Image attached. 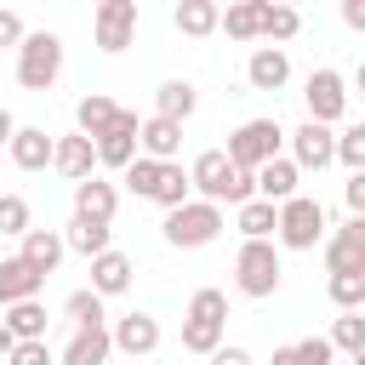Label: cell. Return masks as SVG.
Wrapping results in <instances>:
<instances>
[{"label": "cell", "instance_id": "11", "mask_svg": "<svg viewBox=\"0 0 365 365\" xmlns=\"http://www.w3.org/2000/svg\"><path fill=\"white\" fill-rule=\"evenodd\" d=\"M331 160H336V131L302 120V125L291 131V165H297V171H302V165H308V171H325Z\"/></svg>", "mask_w": 365, "mask_h": 365}, {"label": "cell", "instance_id": "43", "mask_svg": "<svg viewBox=\"0 0 365 365\" xmlns=\"http://www.w3.org/2000/svg\"><path fill=\"white\" fill-rule=\"evenodd\" d=\"M0 46H23V17L17 11H0Z\"/></svg>", "mask_w": 365, "mask_h": 365}, {"label": "cell", "instance_id": "35", "mask_svg": "<svg viewBox=\"0 0 365 365\" xmlns=\"http://www.w3.org/2000/svg\"><path fill=\"white\" fill-rule=\"evenodd\" d=\"M188 319H211V325H228V297L222 291H194V302H188Z\"/></svg>", "mask_w": 365, "mask_h": 365}, {"label": "cell", "instance_id": "25", "mask_svg": "<svg viewBox=\"0 0 365 365\" xmlns=\"http://www.w3.org/2000/svg\"><path fill=\"white\" fill-rule=\"evenodd\" d=\"M6 336L11 342H46V308H40V297L34 302H17V308H6Z\"/></svg>", "mask_w": 365, "mask_h": 365}, {"label": "cell", "instance_id": "34", "mask_svg": "<svg viewBox=\"0 0 365 365\" xmlns=\"http://www.w3.org/2000/svg\"><path fill=\"white\" fill-rule=\"evenodd\" d=\"M182 348L211 359V354L222 348V325H211V319H188V325H182Z\"/></svg>", "mask_w": 365, "mask_h": 365}, {"label": "cell", "instance_id": "42", "mask_svg": "<svg viewBox=\"0 0 365 365\" xmlns=\"http://www.w3.org/2000/svg\"><path fill=\"white\" fill-rule=\"evenodd\" d=\"M342 200H348V211H354V217L365 211V171H354V177H348V188H342Z\"/></svg>", "mask_w": 365, "mask_h": 365}, {"label": "cell", "instance_id": "32", "mask_svg": "<svg viewBox=\"0 0 365 365\" xmlns=\"http://www.w3.org/2000/svg\"><path fill=\"white\" fill-rule=\"evenodd\" d=\"M325 297H331L342 314H359V302H365V274H331V279H325Z\"/></svg>", "mask_w": 365, "mask_h": 365}, {"label": "cell", "instance_id": "30", "mask_svg": "<svg viewBox=\"0 0 365 365\" xmlns=\"http://www.w3.org/2000/svg\"><path fill=\"white\" fill-rule=\"evenodd\" d=\"M63 314L74 319V331H97V325H108V314H103V297H97V291H74V297L63 302Z\"/></svg>", "mask_w": 365, "mask_h": 365}, {"label": "cell", "instance_id": "12", "mask_svg": "<svg viewBox=\"0 0 365 365\" xmlns=\"http://www.w3.org/2000/svg\"><path fill=\"white\" fill-rule=\"evenodd\" d=\"M325 268L331 274H365V217H348L325 240Z\"/></svg>", "mask_w": 365, "mask_h": 365}, {"label": "cell", "instance_id": "40", "mask_svg": "<svg viewBox=\"0 0 365 365\" xmlns=\"http://www.w3.org/2000/svg\"><path fill=\"white\" fill-rule=\"evenodd\" d=\"M297 348V365H336V348L325 342V336H302V342H291Z\"/></svg>", "mask_w": 365, "mask_h": 365}, {"label": "cell", "instance_id": "41", "mask_svg": "<svg viewBox=\"0 0 365 365\" xmlns=\"http://www.w3.org/2000/svg\"><path fill=\"white\" fill-rule=\"evenodd\" d=\"M6 359H11V365H51V348H46V342H11Z\"/></svg>", "mask_w": 365, "mask_h": 365}, {"label": "cell", "instance_id": "10", "mask_svg": "<svg viewBox=\"0 0 365 365\" xmlns=\"http://www.w3.org/2000/svg\"><path fill=\"white\" fill-rule=\"evenodd\" d=\"M137 125H143V120H137L131 108H120V114H114V125H108V131L91 143V148H97V165H114V171H125V165L137 160Z\"/></svg>", "mask_w": 365, "mask_h": 365}, {"label": "cell", "instance_id": "4", "mask_svg": "<svg viewBox=\"0 0 365 365\" xmlns=\"http://www.w3.org/2000/svg\"><path fill=\"white\" fill-rule=\"evenodd\" d=\"M165 245H177V251H200V245H211L217 234H222V205H205V200H188V205H177V211H165Z\"/></svg>", "mask_w": 365, "mask_h": 365}, {"label": "cell", "instance_id": "45", "mask_svg": "<svg viewBox=\"0 0 365 365\" xmlns=\"http://www.w3.org/2000/svg\"><path fill=\"white\" fill-rule=\"evenodd\" d=\"M342 23H348V29H365V0H348V6H342Z\"/></svg>", "mask_w": 365, "mask_h": 365}, {"label": "cell", "instance_id": "14", "mask_svg": "<svg viewBox=\"0 0 365 365\" xmlns=\"http://www.w3.org/2000/svg\"><path fill=\"white\" fill-rule=\"evenodd\" d=\"M137 148H143V160H154V165H177V148H182V125H171V120H143L137 125Z\"/></svg>", "mask_w": 365, "mask_h": 365}, {"label": "cell", "instance_id": "20", "mask_svg": "<svg viewBox=\"0 0 365 365\" xmlns=\"http://www.w3.org/2000/svg\"><path fill=\"white\" fill-rule=\"evenodd\" d=\"M40 274L34 268H23L17 257H0V308H17V302H34L40 297Z\"/></svg>", "mask_w": 365, "mask_h": 365}, {"label": "cell", "instance_id": "24", "mask_svg": "<svg viewBox=\"0 0 365 365\" xmlns=\"http://www.w3.org/2000/svg\"><path fill=\"white\" fill-rule=\"evenodd\" d=\"M114 114H120V103H114V97H103V91H91V97H80V103H74V125H80V137H91V143L114 125Z\"/></svg>", "mask_w": 365, "mask_h": 365}, {"label": "cell", "instance_id": "36", "mask_svg": "<svg viewBox=\"0 0 365 365\" xmlns=\"http://www.w3.org/2000/svg\"><path fill=\"white\" fill-rule=\"evenodd\" d=\"M29 228H34V222H29V200H23V194H0V234H17V240H23Z\"/></svg>", "mask_w": 365, "mask_h": 365}, {"label": "cell", "instance_id": "37", "mask_svg": "<svg viewBox=\"0 0 365 365\" xmlns=\"http://www.w3.org/2000/svg\"><path fill=\"white\" fill-rule=\"evenodd\" d=\"M297 29H302V17H297L291 6H268V11H262V40H291Z\"/></svg>", "mask_w": 365, "mask_h": 365}, {"label": "cell", "instance_id": "6", "mask_svg": "<svg viewBox=\"0 0 365 365\" xmlns=\"http://www.w3.org/2000/svg\"><path fill=\"white\" fill-rule=\"evenodd\" d=\"M279 137H285V131H279V120H245V125L228 137V148H222V154H228V165H234V171H257V165H268V160L279 154Z\"/></svg>", "mask_w": 365, "mask_h": 365}, {"label": "cell", "instance_id": "15", "mask_svg": "<svg viewBox=\"0 0 365 365\" xmlns=\"http://www.w3.org/2000/svg\"><path fill=\"white\" fill-rule=\"evenodd\" d=\"M51 143H57V137H51L46 125H17L6 148H11V165H17V171H46V165H51Z\"/></svg>", "mask_w": 365, "mask_h": 365}, {"label": "cell", "instance_id": "44", "mask_svg": "<svg viewBox=\"0 0 365 365\" xmlns=\"http://www.w3.org/2000/svg\"><path fill=\"white\" fill-rule=\"evenodd\" d=\"M211 365H251V354H245V348H234V342H222V348L211 354Z\"/></svg>", "mask_w": 365, "mask_h": 365}, {"label": "cell", "instance_id": "29", "mask_svg": "<svg viewBox=\"0 0 365 365\" xmlns=\"http://www.w3.org/2000/svg\"><path fill=\"white\" fill-rule=\"evenodd\" d=\"M188 171L182 165H160V182H154V205H165V211H177V205H188Z\"/></svg>", "mask_w": 365, "mask_h": 365}, {"label": "cell", "instance_id": "26", "mask_svg": "<svg viewBox=\"0 0 365 365\" xmlns=\"http://www.w3.org/2000/svg\"><path fill=\"white\" fill-rule=\"evenodd\" d=\"M108 325H97V331H74L68 336V348H63V365H108Z\"/></svg>", "mask_w": 365, "mask_h": 365}, {"label": "cell", "instance_id": "21", "mask_svg": "<svg viewBox=\"0 0 365 365\" xmlns=\"http://www.w3.org/2000/svg\"><path fill=\"white\" fill-rule=\"evenodd\" d=\"M125 285H131V257H125V251L108 245L103 257H91V291H97V297H120Z\"/></svg>", "mask_w": 365, "mask_h": 365}, {"label": "cell", "instance_id": "19", "mask_svg": "<svg viewBox=\"0 0 365 365\" xmlns=\"http://www.w3.org/2000/svg\"><path fill=\"white\" fill-rule=\"evenodd\" d=\"M51 165H57L68 182H86V177H91V165H97L91 137H80V131H74V137H57V143H51Z\"/></svg>", "mask_w": 365, "mask_h": 365}, {"label": "cell", "instance_id": "33", "mask_svg": "<svg viewBox=\"0 0 365 365\" xmlns=\"http://www.w3.org/2000/svg\"><path fill=\"white\" fill-rule=\"evenodd\" d=\"M240 234L245 240H268L274 234V205L268 200H245L240 205Z\"/></svg>", "mask_w": 365, "mask_h": 365}, {"label": "cell", "instance_id": "27", "mask_svg": "<svg viewBox=\"0 0 365 365\" xmlns=\"http://www.w3.org/2000/svg\"><path fill=\"white\" fill-rule=\"evenodd\" d=\"M108 240H114V234H108L103 222H80V217H74V222L63 228V251H80L86 262H91V257H103V251H108Z\"/></svg>", "mask_w": 365, "mask_h": 365}, {"label": "cell", "instance_id": "28", "mask_svg": "<svg viewBox=\"0 0 365 365\" xmlns=\"http://www.w3.org/2000/svg\"><path fill=\"white\" fill-rule=\"evenodd\" d=\"M177 29H182L188 40L217 34V6H211V0H182V6H177Z\"/></svg>", "mask_w": 365, "mask_h": 365}, {"label": "cell", "instance_id": "2", "mask_svg": "<svg viewBox=\"0 0 365 365\" xmlns=\"http://www.w3.org/2000/svg\"><path fill=\"white\" fill-rule=\"evenodd\" d=\"M57 74H63V40L51 29L23 34V46H17V86L23 91H51Z\"/></svg>", "mask_w": 365, "mask_h": 365}, {"label": "cell", "instance_id": "1", "mask_svg": "<svg viewBox=\"0 0 365 365\" xmlns=\"http://www.w3.org/2000/svg\"><path fill=\"white\" fill-rule=\"evenodd\" d=\"M188 188H200V200H205V205H222V200H228V205H245V200H257L251 171H234L222 148L194 154V165H188Z\"/></svg>", "mask_w": 365, "mask_h": 365}, {"label": "cell", "instance_id": "23", "mask_svg": "<svg viewBox=\"0 0 365 365\" xmlns=\"http://www.w3.org/2000/svg\"><path fill=\"white\" fill-rule=\"evenodd\" d=\"M194 108H200V91H194L188 80H165V86L154 91V120H171V125H182Z\"/></svg>", "mask_w": 365, "mask_h": 365}, {"label": "cell", "instance_id": "5", "mask_svg": "<svg viewBox=\"0 0 365 365\" xmlns=\"http://www.w3.org/2000/svg\"><path fill=\"white\" fill-rule=\"evenodd\" d=\"M279 251H274V240H245L240 245V257H234V285H240V297H274L279 291Z\"/></svg>", "mask_w": 365, "mask_h": 365}, {"label": "cell", "instance_id": "39", "mask_svg": "<svg viewBox=\"0 0 365 365\" xmlns=\"http://www.w3.org/2000/svg\"><path fill=\"white\" fill-rule=\"evenodd\" d=\"M154 182H160V165H154V160H143V154H137V160H131V165H125V188H131V194H137V200H154Z\"/></svg>", "mask_w": 365, "mask_h": 365}, {"label": "cell", "instance_id": "3", "mask_svg": "<svg viewBox=\"0 0 365 365\" xmlns=\"http://www.w3.org/2000/svg\"><path fill=\"white\" fill-rule=\"evenodd\" d=\"M325 234V205L308 200V194H291L285 205H274V240L285 251H314Z\"/></svg>", "mask_w": 365, "mask_h": 365}, {"label": "cell", "instance_id": "31", "mask_svg": "<svg viewBox=\"0 0 365 365\" xmlns=\"http://www.w3.org/2000/svg\"><path fill=\"white\" fill-rule=\"evenodd\" d=\"M331 348H342L348 359H365V319L359 314H336V325H331V336H325Z\"/></svg>", "mask_w": 365, "mask_h": 365}, {"label": "cell", "instance_id": "22", "mask_svg": "<svg viewBox=\"0 0 365 365\" xmlns=\"http://www.w3.org/2000/svg\"><path fill=\"white\" fill-rule=\"evenodd\" d=\"M262 11H268V0H234L228 11H217V29L228 40H257L262 34Z\"/></svg>", "mask_w": 365, "mask_h": 365}, {"label": "cell", "instance_id": "17", "mask_svg": "<svg viewBox=\"0 0 365 365\" xmlns=\"http://www.w3.org/2000/svg\"><path fill=\"white\" fill-rule=\"evenodd\" d=\"M297 177H302V171H297L285 154H274L268 165H257V171H251V182H257V200H268V205H285V200L297 194Z\"/></svg>", "mask_w": 365, "mask_h": 365}, {"label": "cell", "instance_id": "9", "mask_svg": "<svg viewBox=\"0 0 365 365\" xmlns=\"http://www.w3.org/2000/svg\"><path fill=\"white\" fill-rule=\"evenodd\" d=\"M108 348H120L131 365H143L154 348H160V319L154 314H125V319H114V331H108Z\"/></svg>", "mask_w": 365, "mask_h": 365}, {"label": "cell", "instance_id": "47", "mask_svg": "<svg viewBox=\"0 0 365 365\" xmlns=\"http://www.w3.org/2000/svg\"><path fill=\"white\" fill-rule=\"evenodd\" d=\"M268 365H297V348H274V359Z\"/></svg>", "mask_w": 365, "mask_h": 365}, {"label": "cell", "instance_id": "18", "mask_svg": "<svg viewBox=\"0 0 365 365\" xmlns=\"http://www.w3.org/2000/svg\"><path fill=\"white\" fill-rule=\"evenodd\" d=\"M245 80H251V91H279L291 80V57L279 46H257L251 63H245Z\"/></svg>", "mask_w": 365, "mask_h": 365}, {"label": "cell", "instance_id": "8", "mask_svg": "<svg viewBox=\"0 0 365 365\" xmlns=\"http://www.w3.org/2000/svg\"><path fill=\"white\" fill-rule=\"evenodd\" d=\"M91 34H97V51H125L137 34V0H103L91 17Z\"/></svg>", "mask_w": 365, "mask_h": 365}, {"label": "cell", "instance_id": "38", "mask_svg": "<svg viewBox=\"0 0 365 365\" xmlns=\"http://www.w3.org/2000/svg\"><path fill=\"white\" fill-rule=\"evenodd\" d=\"M336 160H342L348 171H365V125L336 131Z\"/></svg>", "mask_w": 365, "mask_h": 365}, {"label": "cell", "instance_id": "13", "mask_svg": "<svg viewBox=\"0 0 365 365\" xmlns=\"http://www.w3.org/2000/svg\"><path fill=\"white\" fill-rule=\"evenodd\" d=\"M114 211H120V188H114V182H103L97 171H91L86 182H74V217H80V222H103V228H108Z\"/></svg>", "mask_w": 365, "mask_h": 365}, {"label": "cell", "instance_id": "16", "mask_svg": "<svg viewBox=\"0 0 365 365\" xmlns=\"http://www.w3.org/2000/svg\"><path fill=\"white\" fill-rule=\"evenodd\" d=\"M17 262H23V268H34L40 279H51V274H57V262H63V234H57V228H29V234H23V251H17Z\"/></svg>", "mask_w": 365, "mask_h": 365}, {"label": "cell", "instance_id": "48", "mask_svg": "<svg viewBox=\"0 0 365 365\" xmlns=\"http://www.w3.org/2000/svg\"><path fill=\"white\" fill-rule=\"evenodd\" d=\"M6 354H11V336H6V325H0V359H6Z\"/></svg>", "mask_w": 365, "mask_h": 365}, {"label": "cell", "instance_id": "7", "mask_svg": "<svg viewBox=\"0 0 365 365\" xmlns=\"http://www.w3.org/2000/svg\"><path fill=\"white\" fill-rule=\"evenodd\" d=\"M302 103H308V120H314V125L342 120V108H348V86H342V74H336V68H314L308 86H302Z\"/></svg>", "mask_w": 365, "mask_h": 365}, {"label": "cell", "instance_id": "46", "mask_svg": "<svg viewBox=\"0 0 365 365\" xmlns=\"http://www.w3.org/2000/svg\"><path fill=\"white\" fill-rule=\"evenodd\" d=\"M11 131H17V120H11V108H0V148L11 143Z\"/></svg>", "mask_w": 365, "mask_h": 365}]
</instances>
